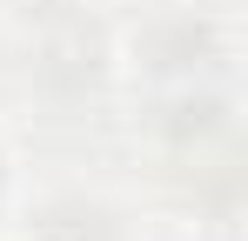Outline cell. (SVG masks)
Segmentation results:
<instances>
[{"label":"cell","instance_id":"cell-1","mask_svg":"<svg viewBox=\"0 0 248 241\" xmlns=\"http://www.w3.org/2000/svg\"><path fill=\"white\" fill-rule=\"evenodd\" d=\"M134 87L168 148L195 154L228 134V47L202 14H161L134 40Z\"/></svg>","mask_w":248,"mask_h":241},{"label":"cell","instance_id":"cell-2","mask_svg":"<svg viewBox=\"0 0 248 241\" xmlns=\"http://www.w3.org/2000/svg\"><path fill=\"white\" fill-rule=\"evenodd\" d=\"M108 60H114L108 27L87 20L81 0L41 20V60H34V74H41L54 94H87V87H101V80H108Z\"/></svg>","mask_w":248,"mask_h":241},{"label":"cell","instance_id":"cell-3","mask_svg":"<svg viewBox=\"0 0 248 241\" xmlns=\"http://www.w3.org/2000/svg\"><path fill=\"white\" fill-rule=\"evenodd\" d=\"M27 241H127V228H121V214L94 195H54L27 221Z\"/></svg>","mask_w":248,"mask_h":241},{"label":"cell","instance_id":"cell-4","mask_svg":"<svg viewBox=\"0 0 248 241\" xmlns=\"http://www.w3.org/2000/svg\"><path fill=\"white\" fill-rule=\"evenodd\" d=\"M14 14H27V20H47V14H61V7H74V0H7Z\"/></svg>","mask_w":248,"mask_h":241},{"label":"cell","instance_id":"cell-5","mask_svg":"<svg viewBox=\"0 0 248 241\" xmlns=\"http://www.w3.org/2000/svg\"><path fill=\"white\" fill-rule=\"evenodd\" d=\"M7 195H14V174H7V154H0V221H7Z\"/></svg>","mask_w":248,"mask_h":241}]
</instances>
